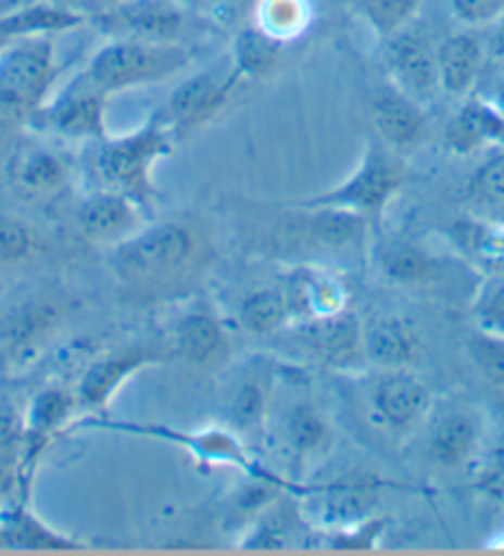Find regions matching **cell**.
I'll return each mask as SVG.
<instances>
[{"label":"cell","mask_w":504,"mask_h":556,"mask_svg":"<svg viewBox=\"0 0 504 556\" xmlns=\"http://www.w3.org/2000/svg\"><path fill=\"white\" fill-rule=\"evenodd\" d=\"M87 172L102 191L122 193L149 208L156 201L154 168L176 147L161 112L151 114L137 131L87 143Z\"/></svg>","instance_id":"6da1fadb"},{"label":"cell","mask_w":504,"mask_h":556,"mask_svg":"<svg viewBox=\"0 0 504 556\" xmlns=\"http://www.w3.org/2000/svg\"><path fill=\"white\" fill-rule=\"evenodd\" d=\"M403 181H406L403 156L378 139H368L356 168L344 181L290 205L297 211L341 208L364 215L368 223H376L389 208V203L399 195Z\"/></svg>","instance_id":"7a4b0ae2"},{"label":"cell","mask_w":504,"mask_h":556,"mask_svg":"<svg viewBox=\"0 0 504 556\" xmlns=\"http://www.w3.org/2000/svg\"><path fill=\"white\" fill-rule=\"evenodd\" d=\"M193 52L184 42L110 40L89 58L85 72L106 94L168 83L191 67Z\"/></svg>","instance_id":"3957f363"},{"label":"cell","mask_w":504,"mask_h":556,"mask_svg":"<svg viewBox=\"0 0 504 556\" xmlns=\"http://www.w3.org/2000/svg\"><path fill=\"white\" fill-rule=\"evenodd\" d=\"M201 255V240L184 223L143 226L114 248V273L134 287L174 282Z\"/></svg>","instance_id":"277c9868"},{"label":"cell","mask_w":504,"mask_h":556,"mask_svg":"<svg viewBox=\"0 0 504 556\" xmlns=\"http://www.w3.org/2000/svg\"><path fill=\"white\" fill-rule=\"evenodd\" d=\"M55 35H25L0 52V112L33 116L55 92Z\"/></svg>","instance_id":"5b68a950"},{"label":"cell","mask_w":504,"mask_h":556,"mask_svg":"<svg viewBox=\"0 0 504 556\" xmlns=\"http://www.w3.org/2000/svg\"><path fill=\"white\" fill-rule=\"evenodd\" d=\"M106 102H110V94L97 83H92L83 70L65 87L52 92L50 100L30 119L35 127L52 134V137L94 143L110 137V129H106Z\"/></svg>","instance_id":"8992f818"},{"label":"cell","mask_w":504,"mask_h":556,"mask_svg":"<svg viewBox=\"0 0 504 556\" xmlns=\"http://www.w3.org/2000/svg\"><path fill=\"white\" fill-rule=\"evenodd\" d=\"M87 25L110 40L181 42L188 28V8L181 0H119L89 13Z\"/></svg>","instance_id":"52a82bcc"},{"label":"cell","mask_w":504,"mask_h":556,"mask_svg":"<svg viewBox=\"0 0 504 556\" xmlns=\"http://www.w3.org/2000/svg\"><path fill=\"white\" fill-rule=\"evenodd\" d=\"M240 83L242 79L230 62L228 67L203 70L178 85L168 104L164 110H159L176 143L213 122L225 110V104L230 102Z\"/></svg>","instance_id":"ba28073f"},{"label":"cell","mask_w":504,"mask_h":556,"mask_svg":"<svg viewBox=\"0 0 504 556\" xmlns=\"http://www.w3.org/2000/svg\"><path fill=\"white\" fill-rule=\"evenodd\" d=\"M438 45L416 23L381 40V62L389 83L426 106L440 92L438 83Z\"/></svg>","instance_id":"9c48e42d"},{"label":"cell","mask_w":504,"mask_h":556,"mask_svg":"<svg viewBox=\"0 0 504 556\" xmlns=\"http://www.w3.org/2000/svg\"><path fill=\"white\" fill-rule=\"evenodd\" d=\"M371 122L376 139L401 156L418 149L428 137L426 106L401 92L389 79L374 92Z\"/></svg>","instance_id":"30bf717a"},{"label":"cell","mask_w":504,"mask_h":556,"mask_svg":"<svg viewBox=\"0 0 504 556\" xmlns=\"http://www.w3.org/2000/svg\"><path fill=\"white\" fill-rule=\"evenodd\" d=\"M161 354L149 346H131L122 352H112L94 358L87 366L83 379L75 389V399L79 410H102L106 408L116 391L131 379L134 374L147 369L151 364H159Z\"/></svg>","instance_id":"8fae6325"},{"label":"cell","mask_w":504,"mask_h":556,"mask_svg":"<svg viewBox=\"0 0 504 556\" xmlns=\"http://www.w3.org/2000/svg\"><path fill=\"white\" fill-rule=\"evenodd\" d=\"M433 393L420 381L403 369H391L374 383L371 410L374 418L389 430L416 428L428 416Z\"/></svg>","instance_id":"7c38bea8"},{"label":"cell","mask_w":504,"mask_h":556,"mask_svg":"<svg viewBox=\"0 0 504 556\" xmlns=\"http://www.w3.org/2000/svg\"><path fill=\"white\" fill-rule=\"evenodd\" d=\"M443 143L453 156H475L504 147V112L494 100L465 97L445 124Z\"/></svg>","instance_id":"4fadbf2b"},{"label":"cell","mask_w":504,"mask_h":556,"mask_svg":"<svg viewBox=\"0 0 504 556\" xmlns=\"http://www.w3.org/2000/svg\"><path fill=\"white\" fill-rule=\"evenodd\" d=\"M143 205L122 193L94 188L77 211L79 230L87 240L99 245H119L126 238L147 226Z\"/></svg>","instance_id":"5bb4252c"},{"label":"cell","mask_w":504,"mask_h":556,"mask_svg":"<svg viewBox=\"0 0 504 556\" xmlns=\"http://www.w3.org/2000/svg\"><path fill=\"white\" fill-rule=\"evenodd\" d=\"M304 342L310 352L337 369H354L366 362L364 327L358 325L354 312L341 309L327 317L304 321Z\"/></svg>","instance_id":"9a60e30c"},{"label":"cell","mask_w":504,"mask_h":556,"mask_svg":"<svg viewBox=\"0 0 504 556\" xmlns=\"http://www.w3.org/2000/svg\"><path fill=\"white\" fill-rule=\"evenodd\" d=\"M482 418L475 408L455 406L436 418L428 435V455L438 468H463L480 453Z\"/></svg>","instance_id":"2e32d148"},{"label":"cell","mask_w":504,"mask_h":556,"mask_svg":"<svg viewBox=\"0 0 504 556\" xmlns=\"http://www.w3.org/2000/svg\"><path fill=\"white\" fill-rule=\"evenodd\" d=\"M378 492H381L378 482L366 478V475H349V478L331 482V485L319 490V522L329 527L331 532L366 522L378 505Z\"/></svg>","instance_id":"e0dca14e"},{"label":"cell","mask_w":504,"mask_h":556,"mask_svg":"<svg viewBox=\"0 0 504 556\" xmlns=\"http://www.w3.org/2000/svg\"><path fill=\"white\" fill-rule=\"evenodd\" d=\"M440 92L465 100L480 79L484 65V48L475 33H453L436 48Z\"/></svg>","instance_id":"ac0fdd59"},{"label":"cell","mask_w":504,"mask_h":556,"mask_svg":"<svg viewBox=\"0 0 504 556\" xmlns=\"http://www.w3.org/2000/svg\"><path fill=\"white\" fill-rule=\"evenodd\" d=\"M79 410L75 393L62 389H45L33 399L28 416L23 420V441H25V465L33 475L45 447L50 445L55 433L65 428L72 414Z\"/></svg>","instance_id":"d6986e66"},{"label":"cell","mask_w":504,"mask_h":556,"mask_svg":"<svg viewBox=\"0 0 504 556\" xmlns=\"http://www.w3.org/2000/svg\"><path fill=\"white\" fill-rule=\"evenodd\" d=\"M378 273L401 287H423L438 280L440 263L426 248L403 238L378 240L374 250Z\"/></svg>","instance_id":"ffe728a7"},{"label":"cell","mask_w":504,"mask_h":556,"mask_svg":"<svg viewBox=\"0 0 504 556\" xmlns=\"http://www.w3.org/2000/svg\"><path fill=\"white\" fill-rule=\"evenodd\" d=\"M13 184L25 195L33 199H48L60 193L70 184V161L60 151L33 143L17 151L11 166Z\"/></svg>","instance_id":"44dd1931"},{"label":"cell","mask_w":504,"mask_h":556,"mask_svg":"<svg viewBox=\"0 0 504 556\" xmlns=\"http://www.w3.org/2000/svg\"><path fill=\"white\" fill-rule=\"evenodd\" d=\"M285 294L290 302L292 319L300 317L302 321H310L346 309V290L337 277L312 270V267L294 270Z\"/></svg>","instance_id":"7402d4cb"},{"label":"cell","mask_w":504,"mask_h":556,"mask_svg":"<svg viewBox=\"0 0 504 556\" xmlns=\"http://www.w3.org/2000/svg\"><path fill=\"white\" fill-rule=\"evenodd\" d=\"M450 240L477 270L484 275L504 273V223L470 215L450 228Z\"/></svg>","instance_id":"603a6c76"},{"label":"cell","mask_w":504,"mask_h":556,"mask_svg":"<svg viewBox=\"0 0 504 556\" xmlns=\"http://www.w3.org/2000/svg\"><path fill=\"white\" fill-rule=\"evenodd\" d=\"M147 433L164 438L176 445L186 447L196 460L209 465H236L242 470H255V463H250L245 447L230 430L223 428H205L196 430V433H184V430H168V428H143Z\"/></svg>","instance_id":"cb8c5ba5"},{"label":"cell","mask_w":504,"mask_h":556,"mask_svg":"<svg viewBox=\"0 0 504 556\" xmlns=\"http://www.w3.org/2000/svg\"><path fill=\"white\" fill-rule=\"evenodd\" d=\"M87 25V13L72 11L65 5L35 3L28 8H17L13 13L0 15V52L25 35H60Z\"/></svg>","instance_id":"d4e9b609"},{"label":"cell","mask_w":504,"mask_h":556,"mask_svg":"<svg viewBox=\"0 0 504 556\" xmlns=\"http://www.w3.org/2000/svg\"><path fill=\"white\" fill-rule=\"evenodd\" d=\"M33 475L25 465L23 424L0 408V515L23 505L21 492L28 490Z\"/></svg>","instance_id":"484cf974"},{"label":"cell","mask_w":504,"mask_h":556,"mask_svg":"<svg viewBox=\"0 0 504 556\" xmlns=\"http://www.w3.org/2000/svg\"><path fill=\"white\" fill-rule=\"evenodd\" d=\"M176 354L191 364H211L225 352V329L209 307L188 309L174 327Z\"/></svg>","instance_id":"4316f807"},{"label":"cell","mask_w":504,"mask_h":556,"mask_svg":"<svg viewBox=\"0 0 504 556\" xmlns=\"http://www.w3.org/2000/svg\"><path fill=\"white\" fill-rule=\"evenodd\" d=\"M418 352L413 329L403 319L383 317L364 327V354L381 369H406Z\"/></svg>","instance_id":"83f0119b"},{"label":"cell","mask_w":504,"mask_h":556,"mask_svg":"<svg viewBox=\"0 0 504 556\" xmlns=\"http://www.w3.org/2000/svg\"><path fill=\"white\" fill-rule=\"evenodd\" d=\"M72 546H79V542L50 529L25 507V502L0 515V549H72Z\"/></svg>","instance_id":"f1b7e54d"},{"label":"cell","mask_w":504,"mask_h":556,"mask_svg":"<svg viewBox=\"0 0 504 556\" xmlns=\"http://www.w3.org/2000/svg\"><path fill=\"white\" fill-rule=\"evenodd\" d=\"M250 17L257 30L287 45L310 30L314 11L310 0H255Z\"/></svg>","instance_id":"f546056e"},{"label":"cell","mask_w":504,"mask_h":556,"mask_svg":"<svg viewBox=\"0 0 504 556\" xmlns=\"http://www.w3.org/2000/svg\"><path fill=\"white\" fill-rule=\"evenodd\" d=\"M238 319L245 331L255 337H269L280 331L287 321H292V309L287 294L273 287H263L242 298Z\"/></svg>","instance_id":"4dcf8cb0"},{"label":"cell","mask_w":504,"mask_h":556,"mask_svg":"<svg viewBox=\"0 0 504 556\" xmlns=\"http://www.w3.org/2000/svg\"><path fill=\"white\" fill-rule=\"evenodd\" d=\"M285 45L269 38L263 30H257L255 25L238 30L236 42H232L230 62L240 79H260L269 75L280 62V52Z\"/></svg>","instance_id":"1f68e13d"},{"label":"cell","mask_w":504,"mask_h":556,"mask_svg":"<svg viewBox=\"0 0 504 556\" xmlns=\"http://www.w3.org/2000/svg\"><path fill=\"white\" fill-rule=\"evenodd\" d=\"M467 199L472 203L475 215L504 223V147L494 149L475 168L467 184Z\"/></svg>","instance_id":"d6a6232c"},{"label":"cell","mask_w":504,"mask_h":556,"mask_svg":"<svg viewBox=\"0 0 504 556\" xmlns=\"http://www.w3.org/2000/svg\"><path fill=\"white\" fill-rule=\"evenodd\" d=\"M60 314L50 304H28V307L13 312L5 325V342L13 352H28L42 344L58 327Z\"/></svg>","instance_id":"836d02e7"},{"label":"cell","mask_w":504,"mask_h":556,"mask_svg":"<svg viewBox=\"0 0 504 556\" xmlns=\"http://www.w3.org/2000/svg\"><path fill=\"white\" fill-rule=\"evenodd\" d=\"M307 213L310 232L324 245L341 248V245H354L364 238L366 228L371 226L364 215L341 211V208H314L304 211Z\"/></svg>","instance_id":"e575fe53"},{"label":"cell","mask_w":504,"mask_h":556,"mask_svg":"<svg viewBox=\"0 0 504 556\" xmlns=\"http://www.w3.org/2000/svg\"><path fill=\"white\" fill-rule=\"evenodd\" d=\"M349 3L368 23V28L383 40L416 23L426 0H349Z\"/></svg>","instance_id":"d590c367"},{"label":"cell","mask_w":504,"mask_h":556,"mask_svg":"<svg viewBox=\"0 0 504 556\" xmlns=\"http://www.w3.org/2000/svg\"><path fill=\"white\" fill-rule=\"evenodd\" d=\"M331 441V430L327 420L312 403H300L287 416V445L292 447L294 455L307 457L317 455Z\"/></svg>","instance_id":"8d00e7d4"},{"label":"cell","mask_w":504,"mask_h":556,"mask_svg":"<svg viewBox=\"0 0 504 556\" xmlns=\"http://www.w3.org/2000/svg\"><path fill=\"white\" fill-rule=\"evenodd\" d=\"M475 327L504 339V273L484 275L472 298Z\"/></svg>","instance_id":"74e56055"},{"label":"cell","mask_w":504,"mask_h":556,"mask_svg":"<svg viewBox=\"0 0 504 556\" xmlns=\"http://www.w3.org/2000/svg\"><path fill=\"white\" fill-rule=\"evenodd\" d=\"M467 354H470L475 369L482 374V379L504 389V339L488 334L477 329L467 342Z\"/></svg>","instance_id":"f35d334b"},{"label":"cell","mask_w":504,"mask_h":556,"mask_svg":"<svg viewBox=\"0 0 504 556\" xmlns=\"http://www.w3.org/2000/svg\"><path fill=\"white\" fill-rule=\"evenodd\" d=\"M292 544V522L285 517V513L277 505L257 519L255 529L242 546H252V549H285Z\"/></svg>","instance_id":"ab89813d"},{"label":"cell","mask_w":504,"mask_h":556,"mask_svg":"<svg viewBox=\"0 0 504 556\" xmlns=\"http://www.w3.org/2000/svg\"><path fill=\"white\" fill-rule=\"evenodd\" d=\"M35 250V232L15 215L0 213V263H23Z\"/></svg>","instance_id":"60d3db41"},{"label":"cell","mask_w":504,"mask_h":556,"mask_svg":"<svg viewBox=\"0 0 504 556\" xmlns=\"http://www.w3.org/2000/svg\"><path fill=\"white\" fill-rule=\"evenodd\" d=\"M232 420L242 430L260 428L267 414V393L257 381H245L232 396Z\"/></svg>","instance_id":"b9f144b4"},{"label":"cell","mask_w":504,"mask_h":556,"mask_svg":"<svg viewBox=\"0 0 504 556\" xmlns=\"http://www.w3.org/2000/svg\"><path fill=\"white\" fill-rule=\"evenodd\" d=\"M448 5L467 28H484L504 17V0H448Z\"/></svg>","instance_id":"7bdbcfd3"},{"label":"cell","mask_w":504,"mask_h":556,"mask_svg":"<svg viewBox=\"0 0 504 556\" xmlns=\"http://www.w3.org/2000/svg\"><path fill=\"white\" fill-rule=\"evenodd\" d=\"M480 490L492 497L504 500V430L497 435V441H494L488 455V463H484Z\"/></svg>","instance_id":"ee69618b"},{"label":"cell","mask_w":504,"mask_h":556,"mask_svg":"<svg viewBox=\"0 0 504 556\" xmlns=\"http://www.w3.org/2000/svg\"><path fill=\"white\" fill-rule=\"evenodd\" d=\"M252 8H255V0H211V21L230 28L242 17L252 15Z\"/></svg>","instance_id":"f6af8a7d"},{"label":"cell","mask_w":504,"mask_h":556,"mask_svg":"<svg viewBox=\"0 0 504 556\" xmlns=\"http://www.w3.org/2000/svg\"><path fill=\"white\" fill-rule=\"evenodd\" d=\"M494 58L504 60V17L497 23V35H494V45H492Z\"/></svg>","instance_id":"bcb514c9"},{"label":"cell","mask_w":504,"mask_h":556,"mask_svg":"<svg viewBox=\"0 0 504 556\" xmlns=\"http://www.w3.org/2000/svg\"><path fill=\"white\" fill-rule=\"evenodd\" d=\"M494 104L500 106V110L504 112V79L500 83V87H497V92H494Z\"/></svg>","instance_id":"7dc6e473"},{"label":"cell","mask_w":504,"mask_h":556,"mask_svg":"<svg viewBox=\"0 0 504 556\" xmlns=\"http://www.w3.org/2000/svg\"><path fill=\"white\" fill-rule=\"evenodd\" d=\"M114 3H119V0H102V8H110ZM102 8H99V11H102Z\"/></svg>","instance_id":"c3c4849f"}]
</instances>
